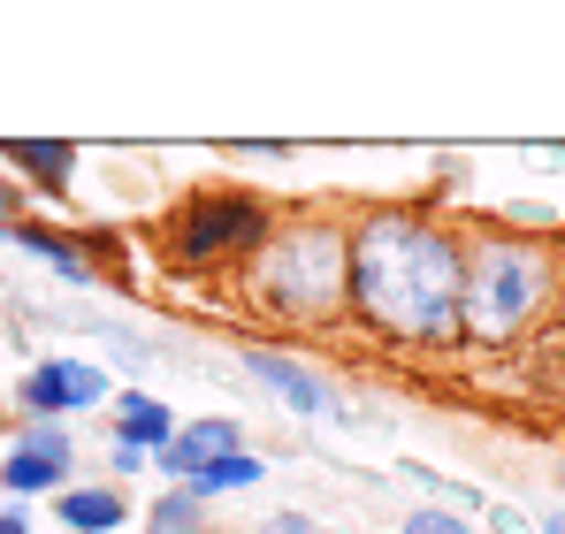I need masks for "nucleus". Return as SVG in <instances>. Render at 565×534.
Here are the masks:
<instances>
[{"mask_svg": "<svg viewBox=\"0 0 565 534\" xmlns=\"http://www.w3.org/2000/svg\"><path fill=\"white\" fill-rule=\"evenodd\" d=\"M352 313L382 344H413V352L467 344V245L413 206L360 214L352 222Z\"/></svg>", "mask_w": 565, "mask_h": 534, "instance_id": "obj_1", "label": "nucleus"}, {"mask_svg": "<svg viewBox=\"0 0 565 534\" xmlns=\"http://www.w3.org/2000/svg\"><path fill=\"white\" fill-rule=\"evenodd\" d=\"M245 298L282 329H321L352 313V229L344 222H276L245 260Z\"/></svg>", "mask_w": 565, "mask_h": 534, "instance_id": "obj_2", "label": "nucleus"}, {"mask_svg": "<svg viewBox=\"0 0 565 534\" xmlns=\"http://www.w3.org/2000/svg\"><path fill=\"white\" fill-rule=\"evenodd\" d=\"M558 298V267L535 237H481L467 245V337L473 344H512L543 321Z\"/></svg>", "mask_w": 565, "mask_h": 534, "instance_id": "obj_3", "label": "nucleus"}, {"mask_svg": "<svg viewBox=\"0 0 565 534\" xmlns=\"http://www.w3.org/2000/svg\"><path fill=\"white\" fill-rule=\"evenodd\" d=\"M276 237V206L222 183V191H199L177 206L169 222V260L177 267H245L260 245Z\"/></svg>", "mask_w": 565, "mask_h": 534, "instance_id": "obj_4", "label": "nucleus"}, {"mask_svg": "<svg viewBox=\"0 0 565 534\" xmlns=\"http://www.w3.org/2000/svg\"><path fill=\"white\" fill-rule=\"evenodd\" d=\"M107 397H115V389H107V366H93V359H39V366L15 382V405H23L31 420H70V413H93Z\"/></svg>", "mask_w": 565, "mask_h": 534, "instance_id": "obj_5", "label": "nucleus"}, {"mask_svg": "<svg viewBox=\"0 0 565 534\" xmlns=\"http://www.w3.org/2000/svg\"><path fill=\"white\" fill-rule=\"evenodd\" d=\"M245 374L260 382V389H276L282 405L298 413V420H321V413H337L344 397H337V382H321L306 359H290V352H276V344H245Z\"/></svg>", "mask_w": 565, "mask_h": 534, "instance_id": "obj_6", "label": "nucleus"}, {"mask_svg": "<svg viewBox=\"0 0 565 534\" xmlns=\"http://www.w3.org/2000/svg\"><path fill=\"white\" fill-rule=\"evenodd\" d=\"M70 481V428L39 420L31 436H15V450L0 458V496H46Z\"/></svg>", "mask_w": 565, "mask_h": 534, "instance_id": "obj_7", "label": "nucleus"}, {"mask_svg": "<svg viewBox=\"0 0 565 534\" xmlns=\"http://www.w3.org/2000/svg\"><path fill=\"white\" fill-rule=\"evenodd\" d=\"M230 450H245V428H237V420H191V428H177V444L161 450L153 466L184 489L191 473H206V466H214V458H230Z\"/></svg>", "mask_w": 565, "mask_h": 534, "instance_id": "obj_8", "label": "nucleus"}, {"mask_svg": "<svg viewBox=\"0 0 565 534\" xmlns=\"http://www.w3.org/2000/svg\"><path fill=\"white\" fill-rule=\"evenodd\" d=\"M115 444L161 458V450L177 444V413H169L161 397H146V389H122V397H115Z\"/></svg>", "mask_w": 565, "mask_h": 534, "instance_id": "obj_9", "label": "nucleus"}, {"mask_svg": "<svg viewBox=\"0 0 565 534\" xmlns=\"http://www.w3.org/2000/svg\"><path fill=\"white\" fill-rule=\"evenodd\" d=\"M0 161L23 169L39 191H70V177H77V146H70V138H8Z\"/></svg>", "mask_w": 565, "mask_h": 534, "instance_id": "obj_10", "label": "nucleus"}, {"mask_svg": "<svg viewBox=\"0 0 565 534\" xmlns=\"http://www.w3.org/2000/svg\"><path fill=\"white\" fill-rule=\"evenodd\" d=\"M54 520L70 534H115L130 520V496L107 489V481H99V489H62V496H54Z\"/></svg>", "mask_w": 565, "mask_h": 534, "instance_id": "obj_11", "label": "nucleus"}, {"mask_svg": "<svg viewBox=\"0 0 565 534\" xmlns=\"http://www.w3.org/2000/svg\"><path fill=\"white\" fill-rule=\"evenodd\" d=\"M15 253H31V260H46L54 275H70V282H93V253L70 237V229H54V222H15V237H8Z\"/></svg>", "mask_w": 565, "mask_h": 534, "instance_id": "obj_12", "label": "nucleus"}, {"mask_svg": "<svg viewBox=\"0 0 565 534\" xmlns=\"http://www.w3.org/2000/svg\"><path fill=\"white\" fill-rule=\"evenodd\" d=\"M268 481V458H253V450H230V458H214L206 473H191L184 489L199 504H214V496H245V489H260Z\"/></svg>", "mask_w": 565, "mask_h": 534, "instance_id": "obj_13", "label": "nucleus"}, {"mask_svg": "<svg viewBox=\"0 0 565 534\" xmlns=\"http://www.w3.org/2000/svg\"><path fill=\"white\" fill-rule=\"evenodd\" d=\"M153 534H206V504H199L191 489H161V504H153Z\"/></svg>", "mask_w": 565, "mask_h": 534, "instance_id": "obj_14", "label": "nucleus"}, {"mask_svg": "<svg viewBox=\"0 0 565 534\" xmlns=\"http://www.w3.org/2000/svg\"><path fill=\"white\" fill-rule=\"evenodd\" d=\"M405 534H473L459 512H405Z\"/></svg>", "mask_w": 565, "mask_h": 534, "instance_id": "obj_15", "label": "nucleus"}, {"mask_svg": "<svg viewBox=\"0 0 565 534\" xmlns=\"http://www.w3.org/2000/svg\"><path fill=\"white\" fill-rule=\"evenodd\" d=\"M15 222H23V214H15V191L0 183V237H15Z\"/></svg>", "mask_w": 565, "mask_h": 534, "instance_id": "obj_16", "label": "nucleus"}, {"mask_svg": "<svg viewBox=\"0 0 565 534\" xmlns=\"http://www.w3.org/2000/svg\"><path fill=\"white\" fill-rule=\"evenodd\" d=\"M0 534H39V527H31L23 512H0Z\"/></svg>", "mask_w": 565, "mask_h": 534, "instance_id": "obj_17", "label": "nucleus"}, {"mask_svg": "<svg viewBox=\"0 0 565 534\" xmlns=\"http://www.w3.org/2000/svg\"><path fill=\"white\" fill-rule=\"evenodd\" d=\"M276 534H313V520H298V512H282V520H276Z\"/></svg>", "mask_w": 565, "mask_h": 534, "instance_id": "obj_18", "label": "nucleus"}, {"mask_svg": "<svg viewBox=\"0 0 565 534\" xmlns=\"http://www.w3.org/2000/svg\"><path fill=\"white\" fill-rule=\"evenodd\" d=\"M543 534H565V512H551V520H543Z\"/></svg>", "mask_w": 565, "mask_h": 534, "instance_id": "obj_19", "label": "nucleus"}]
</instances>
